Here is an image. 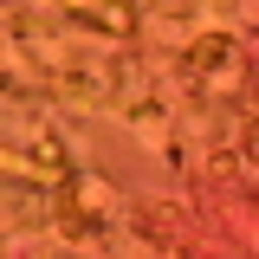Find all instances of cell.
Masks as SVG:
<instances>
[{
    "label": "cell",
    "mask_w": 259,
    "mask_h": 259,
    "mask_svg": "<svg viewBox=\"0 0 259 259\" xmlns=\"http://www.w3.org/2000/svg\"><path fill=\"white\" fill-rule=\"evenodd\" d=\"M246 162H253V168H259V130H253V136H246Z\"/></svg>",
    "instance_id": "1"
}]
</instances>
